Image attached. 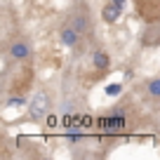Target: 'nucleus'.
I'll use <instances>...</instances> for the list:
<instances>
[{
	"instance_id": "nucleus-1",
	"label": "nucleus",
	"mask_w": 160,
	"mask_h": 160,
	"mask_svg": "<svg viewBox=\"0 0 160 160\" xmlns=\"http://www.w3.org/2000/svg\"><path fill=\"white\" fill-rule=\"evenodd\" d=\"M99 127L104 132H111V134L122 130V127H125V111H122V106H118V108H113L108 115L99 118Z\"/></svg>"
},
{
	"instance_id": "nucleus-2",
	"label": "nucleus",
	"mask_w": 160,
	"mask_h": 160,
	"mask_svg": "<svg viewBox=\"0 0 160 160\" xmlns=\"http://www.w3.org/2000/svg\"><path fill=\"white\" fill-rule=\"evenodd\" d=\"M47 111H50V97H47V92H38L28 106L31 120H42L47 115Z\"/></svg>"
},
{
	"instance_id": "nucleus-3",
	"label": "nucleus",
	"mask_w": 160,
	"mask_h": 160,
	"mask_svg": "<svg viewBox=\"0 0 160 160\" xmlns=\"http://www.w3.org/2000/svg\"><path fill=\"white\" fill-rule=\"evenodd\" d=\"M122 7H125V0H111L108 5L101 10V19H104L106 24H115V21L120 19V12H122Z\"/></svg>"
},
{
	"instance_id": "nucleus-4",
	"label": "nucleus",
	"mask_w": 160,
	"mask_h": 160,
	"mask_svg": "<svg viewBox=\"0 0 160 160\" xmlns=\"http://www.w3.org/2000/svg\"><path fill=\"white\" fill-rule=\"evenodd\" d=\"M59 38H61V42H64L66 47H78L80 45V31H75L73 26H64Z\"/></svg>"
},
{
	"instance_id": "nucleus-5",
	"label": "nucleus",
	"mask_w": 160,
	"mask_h": 160,
	"mask_svg": "<svg viewBox=\"0 0 160 160\" xmlns=\"http://www.w3.org/2000/svg\"><path fill=\"white\" fill-rule=\"evenodd\" d=\"M10 54H12V59H26L31 54V45L26 40H14L10 45Z\"/></svg>"
},
{
	"instance_id": "nucleus-6",
	"label": "nucleus",
	"mask_w": 160,
	"mask_h": 160,
	"mask_svg": "<svg viewBox=\"0 0 160 160\" xmlns=\"http://www.w3.org/2000/svg\"><path fill=\"white\" fill-rule=\"evenodd\" d=\"M92 64H94L97 71H106V68H108V57H106V52L94 50V52H92Z\"/></svg>"
},
{
	"instance_id": "nucleus-7",
	"label": "nucleus",
	"mask_w": 160,
	"mask_h": 160,
	"mask_svg": "<svg viewBox=\"0 0 160 160\" xmlns=\"http://www.w3.org/2000/svg\"><path fill=\"white\" fill-rule=\"evenodd\" d=\"M71 26H73L75 31H80V33H85L87 31V17L85 14H75L73 19H71Z\"/></svg>"
},
{
	"instance_id": "nucleus-8",
	"label": "nucleus",
	"mask_w": 160,
	"mask_h": 160,
	"mask_svg": "<svg viewBox=\"0 0 160 160\" xmlns=\"http://www.w3.org/2000/svg\"><path fill=\"white\" fill-rule=\"evenodd\" d=\"M148 94L151 97H160V78H153V80H148Z\"/></svg>"
},
{
	"instance_id": "nucleus-9",
	"label": "nucleus",
	"mask_w": 160,
	"mask_h": 160,
	"mask_svg": "<svg viewBox=\"0 0 160 160\" xmlns=\"http://www.w3.org/2000/svg\"><path fill=\"white\" fill-rule=\"evenodd\" d=\"M120 92H122V85H120V82H111V85H106V94H108V97H118Z\"/></svg>"
},
{
	"instance_id": "nucleus-10",
	"label": "nucleus",
	"mask_w": 160,
	"mask_h": 160,
	"mask_svg": "<svg viewBox=\"0 0 160 160\" xmlns=\"http://www.w3.org/2000/svg\"><path fill=\"white\" fill-rule=\"evenodd\" d=\"M12 106H24V97H17V99H10V101H7V108H12Z\"/></svg>"
}]
</instances>
